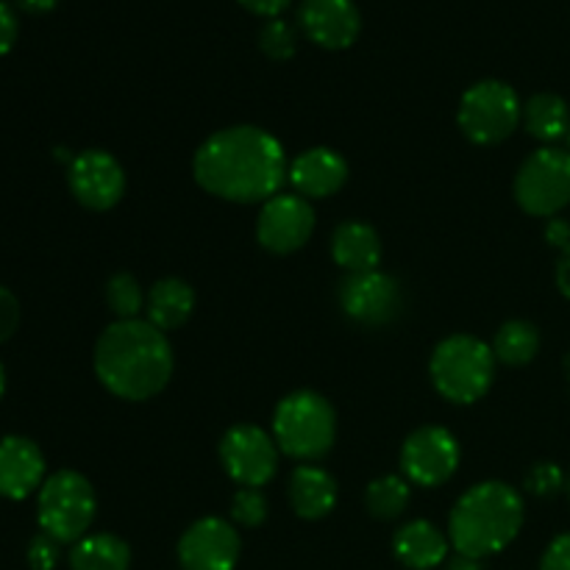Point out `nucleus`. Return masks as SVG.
<instances>
[{"instance_id": "21", "label": "nucleus", "mask_w": 570, "mask_h": 570, "mask_svg": "<svg viewBox=\"0 0 570 570\" xmlns=\"http://www.w3.org/2000/svg\"><path fill=\"white\" fill-rule=\"evenodd\" d=\"M195 289L184 278H161L150 287L145 301V321L154 323L161 332H176L193 317Z\"/></svg>"}, {"instance_id": "15", "label": "nucleus", "mask_w": 570, "mask_h": 570, "mask_svg": "<svg viewBox=\"0 0 570 570\" xmlns=\"http://www.w3.org/2000/svg\"><path fill=\"white\" fill-rule=\"evenodd\" d=\"M298 26L321 48L343 50L360 37L362 17L354 0H301Z\"/></svg>"}, {"instance_id": "29", "label": "nucleus", "mask_w": 570, "mask_h": 570, "mask_svg": "<svg viewBox=\"0 0 570 570\" xmlns=\"http://www.w3.org/2000/svg\"><path fill=\"white\" fill-rule=\"evenodd\" d=\"M562 484H566V476H562V471L554 462H540V465H534L532 473L527 476L529 493L540 495V499L557 495L562 490Z\"/></svg>"}, {"instance_id": "13", "label": "nucleus", "mask_w": 570, "mask_h": 570, "mask_svg": "<svg viewBox=\"0 0 570 570\" xmlns=\"http://www.w3.org/2000/svg\"><path fill=\"white\" fill-rule=\"evenodd\" d=\"M340 306L362 326H384L401 309V287L382 271L348 273L340 284Z\"/></svg>"}, {"instance_id": "26", "label": "nucleus", "mask_w": 570, "mask_h": 570, "mask_svg": "<svg viewBox=\"0 0 570 570\" xmlns=\"http://www.w3.org/2000/svg\"><path fill=\"white\" fill-rule=\"evenodd\" d=\"M148 295H142L137 278L131 273H117L106 282V304L115 312L117 321H137L139 312L145 309Z\"/></svg>"}, {"instance_id": "17", "label": "nucleus", "mask_w": 570, "mask_h": 570, "mask_svg": "<svg viewBox=\"0 0 570 570\" xmlns=\"http://www.w3.org/2000/svg\"><path fill=\"white\" fill-rule=\"evenodd\" d=\"M287 178L301 198H332L348 181V161L332 148H309L295 156Z\"/></svg>"}, {"instance_id": "38", "label": "nucleus", "mask_w": 570, "mask_h": 570, "mask_svg": "<svg viewBox=\"0 0 570 570\" xmlns=\"http://www.w3.org/2000/svg\"><path fill=\"white\" fill-rule=\"evenodd\" d=\"M56 3H59V0H17V6L26 11H31V14H45V11H53Z\"/></svg>"}, {"instance_id": "10", "label": "nucleus", "mask_w": 570, "mask_h": 570, "mask_svg": "<svg viewBox=\"0 0 570 570\" xmlns=\"http://www.w3.org/2000/svg\"><path fill=\"white\" fill-rule=\"evenodd\" d=\"M460 468V443L443 426H421L401 449V476L417 488H440Z\"/></svg>"}, {"instance_id": "3", "label": "nucleus", "mask_w": 570, "mask_h": 570, "mask_svg": "<svg viewBox=\"0 0 570 570\" xmlns=\"http://www.w3.org/2000/svg\"><path fill=\"white\" fill-rule=\"evenodd\" d=\"M523 499L504 482L473 484L460 495L449 515V540L454 551L468 557H493L504 551L521 534Z\"/></svg>"}, {"instance_id": "20", "label": "nucleus", "mask_w": 570, "mask_h": 570, "mask_svg": "<svg viewBox=\"0 0 570 570\" xmlns=\"http://www.w3.org/2000/svg\"><path fill=\"white\" fill-rule=\"evenodd\" d=\"M289 504L304 521H321L337 507V482L317 465H298L289 476Z\"/></svg>"}, {"instance_id": "4", "label": "nucleus", "mask_w": 570, "mask_h": 570, "mask_svg": "<svg viewBox=\"0 0 570 570\" xmlns=\"http://www.w3.org/2000/svg\"><path fill=\"white\" fill-rule=\"evenodd\" d=\"M337 415L334 406L312 390H298L278 401L273 412V440L278 451L298 462L323 460L334 449Z\"/></svg>"}, {"instance_id": "36", "label": "nucleus", "mask_w": 570, "mask_h": 570, "mask_svg": "<svg viewBox=\"0 0 570 570\" xmlns=\"http://www.w3.org/2000/svg\"><path fill=\"white\" fill-rule=\"evenodd\" d=\"M557 287L566 298H570V245L562 248L560 262H557Z\"/></svg>"}, {"instance_id": "30", "label": "nucleus", "mask_w": 570, "mask_h": 570, "mask_svg": "<svg viewBox=\"0 0 570 570\" xmlns=\"http://www.w3.org/2000/svg\"><path fill=\"white\" fill-rule=\"evenodd\" d=\"M59 557L61 543L45 532H39L28 546V566H31V570H53L59 566Z\"/></svg>"}, {"instance_id": "35", "label": "nucleus", "mask_w": 570, "mask_h": 570, "mask_svg": "<svg viewBox=\"0 0 570 570\" xmlns=\"http://www.w3.org/2000/svg\"><path fill=\"white\" fill-rule=\"evenodd\" d=\"M546 239L562 250L566 245H570V226L566 220H560V217H551L549 226H546Z\"/></svg>"}, {"instance_id": "28", "label": "nucleus", "mask_w": 570, "mask_h": 570, "mask_svg": "<svg viewBox=\"0 0 570 570\" xmlns=\"http://www.w3.org/2000/svg\"><path fill=\"white\" fill-rule=\"evenodd\" d=\"M232 518L237 527L256 529L267 521V499L259 488H239L232 501Z\"/></svg>"}, {"instance_id": "40", "label": "nucleus", "mask_w": 570, "mask_h": 570, "mask_svg": "<svg viewBox=\"0 0 570 570\" xmlns=\"http://www.w3.org/2000/svg\"><path fill=\"white\" fill-rule=\"evenodd\" d=\"M568 145H570V134H568Z\"/></svg>"}, {"instance_id": "22", "label": "nucleus", "mask_w": 570, "mask_h": 570, "mask_svg": "<svg viewBox=\"0 0 570 570\" xmlns=\"http://www.w3.org/2000/svg\"><path fill=\"white\" fill-rule=\"evenodd\" d=\"M67 560L72 570H128L131 568V549L117 534H87L72 543Z\"/></svg>"}, {"instance_id": "9", "label": "nucleus", "mask_w": 570, "mask_h": 570, "mask_svg": "<svg viewBox=\"0 0 570 570\" xmlns=\"http://www.w3.org/2000/svg\"><path fill=\"white\" fill-rule=\"evenodd\" d=\"M220 462L239 488H265L278 471V445L265 429L237 423L223 434Z\"/></svg>"}, {"instance_id": "33", "label": "nucleus", "mask_w": 570, "mask_h": 570, "mask_svg": "<svg viewBox=\"0 0 570 570\" xmlns=\"http://www.w3.org/2000/svg\"><path fill=\"white\" fill-rule=\"evenodd\" d=\"M17 33H20V20H17L14 9L6 0H0V56L14 48Z\"/></svg>"}, {"instance_id": "11", "label": "nucleus", "mask_w": 570, "mask_h": 570, "mask_svg": "<svg viewBox=\"0 0 570 570\" xmlns=\"http://www.w3.org/2000/svg\"><path fill=\"white\" fill-rule=\"evenodd\" d=\"M315 232V209L298 193H278L262 204L256 239L271 254H295Z\"/></svg>"}, {"instance_id": "12", "label": "nucleus", "mask_w": 570, "mask_h": 570, "mask_svg": "<svg viewBox=\"0 0 570 570\" xmlns=\"http://www.w3.org/2000/svg\"><path fill=\"white\" fill-rule=\"evenodd\" d=\"M67 187L83 209L106 212L126 195V173L109 150L89 148L70 159Z\"/></svg>"}, {"instance_id": "16", "label": "nucleus", "mask_w": 570, "mask_h": 570, "mask_svg": "<svg viewBox=\"0 0 570 570\" xmlns=\"http://www.w3.org/2000/svg\"><path fill=\"white\" fill-rule=\"evenodd\" d=\"M45 484V456L33 440L9 434L0 440V499L22 501Z\"/></svg>"}, {"instance_id": "24", "label": "nucleus", "mask_w": 570, "mask_h": 570, "mask_svg": "<svg viewBox=\"0 0 570 570\" xmlns=\"http://www.w3.org/2000/svg\"><path fill=\"white\" fill-rule=\"evenodd\" d=\"M540 351V332L527 321H510L495 332L493 354L495 362L510 367L529 365Z\"/></svg>"}, {"instance_id": "2", "label": "nucleus", "mask_w": 570, "mask_h": 570, "mask_svg": "<svg viewBox=\"0 0 570 570\" xmlns=\"http://www.w3.org/2000/svg\"><path fill=\"white\" fill-rule=\"evenodd\" d=\"M170 340L154 323L117 321L95 345V373L111 395L122 401H148L167 387L173 376Z\"/></svg>"}, {"instance_id": "37", "label": "nucleus", "mask_w": 570, "mask_h": 570, "mask_svg": "<svg viewBox=\"0 0 570 570\" xmlns=\"http://www.w3.org/2000/svg\"><path fill=\"white\" fill-rule=\"evenodd\" d=\"M445 570H482V560H476V557H468V554H460V551H454V554L445 560Z\"/></svg>"}, {"instance_id": "8", "label": "nucleus", "mask_w": 570, "mask_h": 570, "mask_svg": "<svg viewBox=\"0 0 570 570\" xmlns=\"http://www.w3.org/2000/svg\"><path fill=\"white\" fill-rule=\"evenodd\" d=\"M515 200L532 217L560 215L570 204V150H534L515 176Z\"/></svg>"}, {"instance_id": "31", "label": "nucleus", "mask_w": 570, "mask_h": 570, "mask_svg": "<svg viewBox=\"0 0 570 570\" xmlns=\"http://www.w3.org/2000/svg\"><path fill=\"white\" fill-rule=\"evenodd\" d=\"M20 326V301L9 287L0 284V343L11 337Z\"/></svg>"}, {"instance_id": "7", "label": "nucleus", "mask_w": 570, "mask_h": 570, "mask_svg": "<svg viewBox=\"0 0 570 570\" xmlns=\"http://www.w3.org/2000/svg\"><path fill=\"white\" fill-rule=\"evenodd\" d=\"M523 117L518 92L504 81H479L462 95L456 122L473 145H501L515 134Z\"/></svg>"}, {"instance_id": "18", "label": "nucleus", "mask_w": 570, "mask_h": 570, "mask_svg": "<svg viewBox=\"0 0 570 570\" xmlns=\"http://www.w3.org/2000/svg\"><path fill=\"white\" fill-rule=\"evenodd\" d=\"M449 543L432 521H410L395 532L393 551L410 570H434L449 560Z\"/></svg>"}, {"instance_id": "32", "label": "nucleus", "mask_w": 570, "mask_h": 570, "mask_svg": "<svg viewBox=\"0 0 570 570\" xmlns=\"http://www.w3.org/2000/svg\"><path fill=\"white\" fill-rule=\"evenodd\" d=\"M540 570H570V532L560 534L546 549L543 560H540Z\"/></svg>"}, {"instance_id": "5", "label": "nucleus", "mask_w": 570, "mask_h": 570, "mask_svg": "<svg viewBox=\"0 0 570 570\" xmlns=\"http://www.w3.org/2000/svg\"><path fill=\"white\" fill-rule=\"evenodd\" d=\"M432 384L451 404H476L495 376V354L473 334H451L434 348L429 362Z\"/></svg>"}, {"instance_id": "1", "label": "nucleus", "mask_w": 570, "mask_h": 570, "mask_svg": "<svg viewBox=\"0 0 570 570\" xmlns=\"http://www.w3.org/2000/svg\"><path fill=\"white\" fill-rule=\"evenodd\" d=\"M287 154L271 131L232 126L212 134L193 161L195 181L232 204H265L287 181Z\"/></svg>"}, {"instance_id": "23", "label": "nucleus", "mask_w": 570, "mask_h": 570, "mask_svg": "<svg viewBox=\"0 0 570 570\" xmlns=\"http://www.w3.org/2000/svg\"><path fill=\"white\" fill-rule=\"evenodd\" d=\"M523 126L540 142H557L570 134V109L560 95L540 92L523 104Z\"/></svg>"}, {"instance_id": "27", "label": "nucleus", "mask_w": 570, "mask_h": 570, "mask_svg": "<svg viewBox=\"0 0 570 570\" xmlns=\"http://www.w3.org/2000/svg\"><path fill=\"white\" fill-rule=\"evenodd\" d=\"M259 48L262 53L276 61L293 59L295 50H298V33L287 20L276 17V20L265 22V28L259 31Z\"/></svg>"}, {"instance_id": "6", "label": "nucleus", "mask_w": 570, "mask_h": 570, "mask_svg": "<svg viewBox=\"0 0 570 570\" xmlns=\"http://www.w3.org/2000/svg\"><path fill=\"white\" fill-rule=\"evenodd\" d=\"M98 512V499L87 476L78 471H56L45 479L37 499L39 529L65 543L87 538Z\"/></svg>"}, {"instance_id": "39", "label": "nucleus", "mask_w": 570, "mask_h": 570, "mask_svg": "<svg viewBox=\"0 0 570 570\" xmlns=\"http://www.w3.org/2000/svg\"><path fill=\"white\" fill-rule=\"evenodd\" d=\"M3 393H6V367L3 362H0V399H3Z\"/></svg>"}, {"instance_id": "34", "label": "nucleus", "mask_w": 570, "mask_h": 570, "mask_svg": "<svg viewBox=\"0 0 570 570\" xmlns=\"http://www.w3.org/2000/svg\"><path fill=\"white\" fill-rule=\"evenodd\" d=\"M239 3H243L248 11H254V14L276 20V17L287 9L289 0H239Z\"/></svg>"}, {"instance_id": "19", "label": "nucleus", "mask_w": 570, "mask_h": 570, "mask_svg": "<svg viewBox=\"0 0 570 570\" xmlns=\"http://www.w3.org/2000/svg\"><path fill=\"white\" fill-rule=\"evenodd\" d=\"M332 256L348 273L379 271L382 239H379L376 228L367 226V223L345 220L332 234Z\"/></svg>"}, {"instance_id": "25", "label": "nucleus", "mask_w": 570, "mask_h": 570, "mask_svg": "<svg viewBox=\"0 0 570 570\" xmlns=\"http://www.w3.org/2000/svg\"><path fill=\"white\" fill-rule=\"evenodd\" d=\"M412 501V488L404 476H382L367 484L365 504L373 518L379 521H393L404 515Z\"/></svg>"}, {"instance_id": "14", "label": "nucleus", "mask_w": 570, "mask_h": 570, "mask_svg": "<svg viewBox=\"0 0 570 570\" xmlns=\"http://www.w3.org/2000/svg\"><path fill=\"white\" fill-rule=\"evenodd\" d=\"M239 551V532L223 518H200L178 540V562L184 570H234Z\"/></svg>"}]
</instances>
